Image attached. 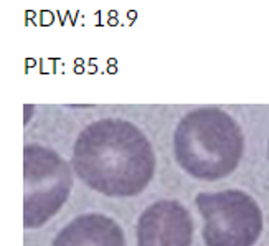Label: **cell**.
<instances>
[{
	"instance_id": "cell-2",
	"label": "cell",
	"mask_w": 269,
	"mask_h": 246,
	"mask_svg": "<svg viewBox=\"0 0 269 246\" xmlns=\"http://www.w3.org/2000/svg\"><path fill=\"white\" fill-rule=\"evenodd\" d=\"M244 139L230 114L218 108H198L185 114L173 136L178 165L198 180H220L236 170Z\"/></svg>"
},
{
	"instance_id": "cell-4",
	"label": "cell",
	"mask_w": 269,
	"mask_h": 246,
	"mask_svg": "<svg viewBox=\"0 0 269 246\" xmlns=\"http://www.w3.org/2000/svg\"><path fill=\"white\" fill-rule=\"evenodd\" d=\"M195 203L203 216L206 246H254L263 231V211L241 190L202 192Z\"/></svg>"
},
{
	"instance_id": "cell-3",
	"label": "cell",
	"mask_w": 269,
	"mask_h": 246,
	"mask_svg": "<svg viewBox=\"0 0 269 246\" xmlns=\"http://www.w3.org/2000/svg\"><path fill=\"white\" fill-rule=\"evenodd\" d=\"M23 170V225L33 229L43 226L64 205L73 187V174L55 150L38 144L25 147Z\"/></svg>"
},
{
	"instance_id": "cell-5",
	"label": "cell",
	"mask_w": 269,
	"mask_h": 246,
	"mask_svg": "<svg viewBox=\"0 0 269 246\" xmlns=\"http://www.w3.org/2000/svg\"><path fill=\"white\" fill-rule=\"evenodd\" d=\"M193 220L175 200L149 205L137 221V246H191Z\"/></svg>"
},
{
	"instance_id": "cell-6",
	"label": "cell",
	"mask_w": 269,
	"mask_h": 246,
	"mask_svg": "<svg viewBox=\"0 0 269 246\" xmlns=\"http://www.w3.org/2000/svg\"><path fill=\"white\" fill-rule=\"evenodd\" d=\"M53 246H127L124 231L112 218L99 213L81 215L66 225Z\"/></svg>"
},
{
	"instance_id": "cell-1",
	"label": "cell",
	"mask_w": 269,
	"mask_h": 246,
	"mask_svg": "<svg viewBox=\"0 0 269 246\" xmlns=\"http://www.w3.org/2000/svg\"><path fill=\"white\" fill-rule=\"evenodd\" d=\"M73 169L84 183L107 196H132L149 185L155 154L144 132L125 119L86 126L73 147Z\"/></svg>"
}]
</instances>
